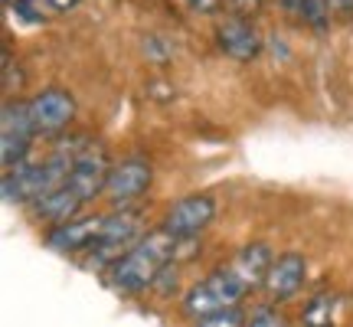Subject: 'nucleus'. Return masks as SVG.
Instances as JSON below:
<instances>
[{
	"instance_id": "f257e3e1",
	"label": "nucleus",
	"mask_w": 353,
	"mask_h": 327,
	"mask_svg": "<svg viewBox=\"0 0 353 327\" xmlns=\"http://www.w3.org/2000/svg\"><path fill=\"white\" fill-rule=\"evenodd\" d=\"M176 252H180V239L174 232H167L164 226L154 229L128 255L108 265V285L118 295H141V291L154 288V281L174 262Z\"/></svg>"
},
{
	"instance_id": "f03ea898",
	"label": "nucleus",
	"mask_w": 353,
	"mask_h": 327,
	"mask_svg": "<svg viewBox=\"0 0 353 327\" xmlns=\"http://www.w3.org/2000/svg\"><path fill=\"white\" fill-rule=\"evenodd\" d=\"M144 219H141L138 210H128L118 203V210L112 216H105V226H101V236L95 239V246L85 252L88 268H105V265H114L121 255L134 249L141 239H144Z\"/></svg>"
},
{
	"instance_id": "7ed1b4c3",
	"label": "nucleus",
	"mask_w": 353,
	"mask_h": 327,
	"mask_svg": "<svg viewBox=\"0 0 353 327\" xmlns=\"http://www.w3.org/2000/svg\"><path fill=\"white\" fill-rule=\"evenodd\" d=\"M245 295H252V291L236 278V272H232L229 265H223V268H216L213 275H206L203 281H196V285L187 291L183 315L196 321V317H206V315H213V311H223V308L239 304Z\"/></svg>"
},
{
	"instance_id": "20e7f679",
	"label": "nucleus",
	"mask_w": 353,
	"mask_h": 327,
	"mask_svg": "<svg viewBox=\"0 0 353 327\" xmlns=\"http://www.w3.org/2000/svg\"><path fill=\"white\" fill-rule=\"evenodd\" d=\"M33 138H37V125H33V115H30V101H3V112H0V161H3V170L26 161Z\"/></svg>"
},
{
	"instance_id": "39448f33",
	"label": "nucleus",
	"mask_w": 353,
	"mask_h": 327,
	"mask_svg": "<svg viewBox=\"0 0 353 327\" xmlns=\"http://www.w3.org/2000/svg\"><path fill=\"white\" fill-rule=\"evenodd\" d=\"M216 216V200L206 193H193L167 206L164 213V229L174 232L176 239H196L203 229L213 223Z\"/></svg>"
},
{
	"instance_id": "423d86ee",
	"label": "nucleus",
	"mask_w": 353,
	"mask_h": 327,
	"mask_svg": "<svg viewBox=\"0 0 353 327\" xmlns=\"http://www.w3.org/2000/svg\"><path fill=\"white\" fill-rule=\"evenodd\" d=\"M30 115H33L37 135H59L76 118V99L65 88H43L39 95L30 99Z\"/></svg>"
},
{
	"instance_id": "0eeeda50",
	"label": "nucleus",
	"mask_w": 353,
	"mask_h": 327,
	"mask_svg": "<svg viewBox=\"0 0 353 327\" xmlns=\"http://www.w3.org/2000/svg\"><path fill=\"white\" fill-rule=\"evenodd\" d=\"M304 281H307V259L301 252H285V255H278L272 262L262 288L268 295V301L281 304V301H291L304 288Z\"/></svg>"
},
{
	"instance_id": "6e6552de",
	"label": "nucleus",
	"mask_w": 353,
	"mask_h": 327,
	"mask_svg": "<svg viewBox=\"0 0 353 327\" xmlns=\"http://www.w3.org/2000/svg\"><path fill=\"white\" fill-rule=\"evenodd\" d=\"M108 157L101 148L95 144H82L76 154V167H72V177H69V187L76 190L82 203L95 200L99 193H105V184H108Z\"/></svg>"
},
{
	"instance_id": "1a4fd4ad",
	"label": "nucleus",
	"mask_w": 353,
	"mask_h": 327,
	"mask_svg": "<svg viewBox=\"0 0 353 327\" xmlns=\"http://www.w3.org/2000/svg\"><path fill=\"white\" fill-rule=\"evenodd\" d=\"M101 226H105V216H85V219L59 223L46 232V249L59 252V255H85L101 236Z\"/></svg>"
},
{
	"instance_id": "9d476101",
	"label": "nucleus",
	"mask_w": 353,
	"mask_h": 327,
	"mask_svg": "<svg viewBox=\"0 0 353 327\" xmlns=\"http://www.w3.org/2000/svg\"><path fill=\"white\" fill-rule=\"evenodd\" d=\"M151 180H154V170L144 157H125V161H118L108 170L105 193L114 203H131V200H138L141 193H148Z\"/></svg>"
},
{
	"instance_id": "9b49d317",
	"label": "nucleus",
	"mask_w": 353,
	"mask_h": 327,
	"mask_svg": "<svg viewBox=\"0 0 353 327\" xmlns=\"http://www.w3.org/2000/svg\"><path fill=\"white\" fill-rule=\"evenodd\" d=\"M216 46L236 63H252L262 56V37L242 17H226L223 23H216Z\"/></svg>"
},
{
	"instance_id": "f8f14e48",
	"label": "nucleus",
	"mask_w": 353,
	"mask_h": 327,
	"mask_svg": "<svg viewBox=\"0 0 353 327\" xmlns=\"http://www.w3.org/2000/svg\"><path fill=\"white\" fill-rule=\"evenodd\" d=\"M0 190H3V200L10 206H30L43 197V161H20L17 167L3 170V180H0Z\"/></svg>"
},
{
	"instance_id": "ddd939ff",
	"label": "nucleus",
	"mask_w": 353,
	"mask_h": 327,
	"mask_svg": "<svg viewBox=\"0 0 353 327\" xmlns=\"http://www.w3.org/2000/svg\"><path fill=\"white\" fill-rule=\"evenodd\" d=\"M272 262H275L272 249H268L265 242H252V246H245V249L229 262V268L236 272V278H239L245 288L255 291V288H262L265 285V275H268Z\"/></svg>"
},
{
	"instance_id": "4468645a",
	"label": "nucleus",
	"mask_w": 353,
	"mask_h": 327,
	"mask_svg": "<svg viewBox=\"0 0 353 327\" xmlns=\"http://www.w3.org/2000/svg\"><path fill=\"white\" fill-rule=\"evenodd\" d=\"M33 206V216H37L39 223H50V226H59V223H69L72 216L79 213V206H82V197H79L76 190L69 187H59L46 193V197H39L37 203H30Z\"/></svg>"
},
{
	"instance_id": "2eb2a0df",
	"label": "nucleus",
	"mask_w": 353,
	"mask_h": 327,
	"mask_svg": "<svg viewBox=\"0 0 353 327\" xmlns=\"http://www.w3.org/2000/svg\"><path fill=\"white\" fill-rule=\"evenodd\" d=\"M301 327H334V298H330L327 291L311 298V304L304 308Z\"/></svg>"
},
{
	"instance_id": "dca6fc26",
	"label": "nucleus",
	"mask_w": 353,
	"mask_h": 327,
	"mask_svg": "<svg viewBox=\"0 0 353 327\" xmlns=\"http://www.w3.org/2000/svg\"><path fill=\"white\" fill-rule=\"evenodd\" d=\"M193 327H245V315L239 311V304H232V308L213 311V315H206V317H196Z\"/></svg>"
},
{
	"instance_id": "f3484780",
	"label": "nucleus",
	"mask_w": 353,
	"mask_h": 327,
	"mask_svg": "<svg viewBox=\"0 0 353 327\" xmlns=\"http://www.w3.org/2000/svg\"><path fill=\"white\" fill-rule=\"evenodd\" d=\"M330 3L327 0H304L301 3V20L307 26H314V30H327L330 23Z\"/></svg>"
},
{
	"instance_id": "a211bd4d",
	"label": "nucleus",
	"mask_w": 353,
	"mask_h": 327,
	"mask_svg": "<svg viewBox=\"0 0 353 327\" xmlns=\"http://www.w3.org/2000/svg\"><path fill=\"white\" fill-rule=\"evenodd\" d=\"M265 0H226L229 17H242V20H252L255 13H262Z\"/></svg>"
},
{
	"instance_id": "6ab92c4d",
	"label": "nucleus",
	"mask_w": 353,
	"mask_h": 327,
	"mask_svg": "<svg viewBox=\"0 0 353 327\" xmlns=\"http://www.w3.org/2000/svg\"><path fill=\"white\" fill-rule=\"evenodd\" d=\"M245 327H285V321L275 315V311H268V308H259L252 315V321H245Z\"/></svg>"
},
{
	"instance_id": "aec40b11",
	"label": "nucleus",
	"mask_w": 353,
	"mask_h": 327,
	"mask_svg": "<svg viewBox=\"0 0 353 327\" xmlns=\"http://www.w3.org/2000/svg\"><path fill=\"white\" fill-rule=\"evenodd\" d=\"M223 3H226V0H187V7L193 13H216Z\"/></svg>"
},
{
	"instance_id": "412c9836",
	"label": "nucleus",
	"mask_w": 353,
	"mask_h": 327,
	"mask_svg": "<svg viewBox=\"0 0 353 327\" xmlns=\"http://www.w3.org/2000/svg\"><path fill=\"white\" fill-rule=\"evenodd\" d=\"M327 3H330V13H337V17L353 13V0H327Z\"/></svg>"
},
{
	"instance_id": "4be33fe9",
	"label": "nucleus",
	"mask_w": 353,
	"mask_h": 327,
	"mask_svg": "<svg viewBox=\"0 0 353 327\" xmlns=\"http://www.w3.org/2000/svg\"><path fill=\"white\" fill-rule=\"evenodd\" d=\"M301 3L304 0H278V7H285L288 13H301Z\"/></svg>"
},
{
	"instance_id": "5701e85b",
	"label": "nucleus",
	"mask_w": 353,
	"mask_h": 327,
	"mask_svg": "<svg viewBox=\"0 0 353 327\" xmlns=\"http://www.w3.org/2000/svg\"><path fill=\"white\" fill-rule=\"evenodd\" d=\"M52 7H56V10H72V7H76L79 0H50Z\"/></svg>"
},
{
	"instance_id": "b1692460",
	"label": "nucleus",
	"mask_w": 353,
	"mask_h": 327,
	"mask_svg": "<svg viewBox=\"0 0 353 327\" xmlns=\"http://www.w3.org/2000/svg\"><path fill=\"white\" fill-rule=\"evenodd\" d=\"M7 7H17V3H26V0H3Z\"/></svg>"
}]
</instances>
